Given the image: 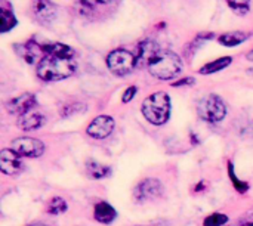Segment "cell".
<instances>
[{
    "label": "cell",
    "mask_w": 253,
    "mask_h": 226,
    "mask_svg": "<svg viewBox=\"0 0 253 226\" xmlns=\"http://www.w3.org/2000/svg\"><path fill=\"white\" fill-rule=\"evenodd\" d=\"M44 58L37 65V75L43 81H58L71 77L76 70L74 50L64 43H44Z\"/></svg>",
    "instance_id": "6da1fadb"
},
{
    "label": "cell",
    "mask_w": 253,
    "mask_h": 226,
    "mask_svg": "<svg viewBox=\"0 0 253 226\" xmlns=\"http://www.w3.org/2000/svg\"><path fill=\"white\" fill-rule=\"evenodd\" d=\"M170 108L172 105L169 95L166 92H156L144 101L141 113L145 117V120H148L151 124L162 126L169 120Z\"/></svg>",
    "instance_id": "7a4b0ae2"
},
{
    "label": "cell",
    "mask_w": 253,
    "mask_h": 226,
    "mask_svg": "<svg viewBox=\"0 0 253 226\" xmlns=\"http://www.w3.org/2000/svg\"><path fill=\"white\" fill-rule=\"evenodd\" d=\"M148 71L159 80H170L182 71V61L176 53L162 50L148 65Z\"/></svg>",
    "instance_id": "3957f363"
},
{
    "label": "cell",
    "mask_w": 253,
    "mask_h": 226,
    "mask_svg": "<svg viewBox=\"0 0 253 226\" xmlns=\"http://www.w3.org/2000/svg\"><path fill=\"white\" fill-rule=\"evenodd\" d=\"M197 113L200 118L209 123H219L227 115V105L218 95H208L197 105Z\"/></svg>",
    "instance_id": "277c9868"
},
{
    "label": "cell",
    "mask_w": 253,
    "mask_h": 226,
    "mask_svg": "<svg viewBox=\"0 0 253 226\" xmlns=\"http://www.w3.org/2000/svg\"><path fill=\"white\" fill-rule=\"evenodd\" d=\"M107 67L116 75H126L136 67V55L126 49L113 50L107 56Z\"/></svg>",
    "instance_id": "5b68a950"
},
{
    "label": "cell",
    "mask_w": 253,
    "mask_h": 226,
    "mask_svg": "<svg viewBox=\"0 0 253 226\" xmlns=\"http://www.w3.org/2000/svg\"><path fill=\"white\" fill-rule=\"evenodd\" d=\"M120 0H77V10L84 18H101L113 10Z\"/></svg>",
    "instance_id": "8992f818"
},
{
    "label": "cell",
    "mask_w": 253,
    "mask_h": 226,
    "mask_svg": "<svg viewBox=\"0 0 253 226\" xmlns=\"http://www.w3.org/2000/svg\"><path fill=\"white\" fill-rule=\"evenodd\" d=\"M12 150L21 157L36 158L44 152V144L36 138L24 136V138H16L15 141H12Z\"/></svg>",
    "instance_id": "52a82bcc"
},
{
    "label": "cell",
    "mask_w": 253,
    "mask_h": 226,
    "mask_svg": "<svg viewBox=\"0 0 253 226\" xmlns=\"http://www.w3.org/2000/svg\"><path fill=\"white\" fill-rule=\"evenodd\" d=\"M30 9L33 18L43 25L53 22L58 15V6L50 0H33Z\"/></svg>",
    "instance_id": "ba28073f"
},
{
    "label": "cell",
    "mask_w": 253,
    "mask_h": 226,
    "mask_svg": "<svg viewBox=\"0 0 253 226\" xmlns=\"http://www.w3.org/2000/svg\"><path fill=\"white\" fill-rule=\"evenodd\" d=\"M162 194H163V185L157 179H144L142 182L138 184V187L133 191V195L139 203L151 201L154 198H159Z\"/></svg>",
    "instance_id": "9c48e42d"
},
{
    "label": "cell",
    "mask_w": 253,
    "mask_h": 226,
    "mask_svg": "<svg viewBox=\"0 0 253 226\" xmlns=\"http://www.w3.org/2000/svg\"><path fill=\"white\" fill-rule=\"evenodd\" d=\"M114 130V120L110 115H98L96 118H93L90 121V124L87 126L86 132L89 136L95 138V139H105L107 136L111 135V132Z\"/></svg>",
    "instance_id": "30bf717a"
},
{
    "label": "cell",
    "mask_w": 253,
    "mask_h": 226,
    "mask_svg": "<svg viewBox=\"0 0 253 226\" xmlns=\"http://www.w3.org/2000/svg\"><path fill=\"white\" fill-rule=\"evenodd\" d=\"M37 104V98L36 95L33 93H24V95H19L13 99H10L7 104H6V108L10 114H15V115H25L28 113H31V110L36 107Z\"/></svg>",
    "instance_id": "8fae6325"
},
{
    "label": "cell",
    "mask_w": 253,
    "mask_h": 226,
    "mask_svg": "<svg viewBox=\"0 0 253 226\" xmlns=\"http://www.w3.org/2000/svg\"><path fill=\"white\" fill-rule=\"evenodd\" d=\"M24 169V163L21 160V155H18L13 150H3L0 152V170L7 175L13 176L21 173Z\"/></svg>",
    "instance_id": "7c38bea8"
},
{
    "label": "cell",
    "mask_w": 253,
    "mask_h": 226,
    "mask_svg": "<svg viewBox=\"0 0 253 226\" xmlns=\"http://www.w3.org/2000/svg\"><path fill=\"white\" fill-rule=\"evenodd\" d=\"M160 47L156 41L153 40H144L138 46V53H136V67H147L151 64V61L160 53Z\"/></svg>",
    "instance_id": "4fadbf2b"
},
{
    "label": "cell",
    "mask_w": 253,
    "mask_h": 226,
    "mask_svg": "<svg viewBox=\"0 0 253 226\" xmlns=\"http://www.w3.org/2000/svg\"><path fill=\"white\" fill-rule=\"evenodd\" d=\"M93 218L98 224L102 225H110L117 219V212L114 210V207L105 201H99L95 209H93Z\"/></svg>",
    "instance_id": "5bb4252c"
},
{
    "label": "cell",
    "mask_w": 253,
    "mask_h": 226,
    "mask_svg": "<svg viewBox=\"0 0 253 226\" xmlns=\"http://www.w3.org/2000/svg\"><path fill=\"white\" fill-rule=\"evenodd\" d=\"M44 123V117L40 113H28L22 117H19L18 120V127L21 130L30 132V130H37L43 126Z\"/></svg>",
    "instance_id": "9a60e30c"
},
{
    "label": "cell",
    "mask_w": 253,
    "mask_h": 226,
    "mask_svg": "<svg viewBox=\"0 0 253 226\" xmlns=\"http://www.w3.org/2000/svg\"><path fill=\"white\" fill-rule=\"evenodd\" d=\"M249 38V34L243 33V31H230V33H224L218 37V41L222 44V46H227V47H234V46H239L242 44L243 41H246Z\"/></svg>",
    "instance_id": "2e32d148"
},
{
    "label": "cell",
    "mask_w": 253,
    "mask_h": 226,
    "mask_svg": "<svg viewBox=\"0 0 253 226\" xmlns=\"http://www.w3.org/2000/svg\"><path fill=\"white\" fill-rule=\"evenodd\" d=\"M86 170H87V175L93 179H104V178H108L111 175V167L110 166H104L98 161H87L86 164Z\"/></svg>",
    "instance_id": "e0dca14e"
},
{
    "label": "cell",
    "mask_w": 253,
    "mask_h": 226,
    "mask_svg": "<svg viewBox=\"0 0 253 226\" xmlns=\"http://www.w3.org/2000/svg\"><path fill=\"white\" fill-rule=\"evenodd\" d=\"M0 13H1V21H0V33H7L10 31L15 25H16V18L12 12L10 7H7L4 3L0 7Z\"/></svg>",
    "instance_id": "ac0fdd59"
},
{
    "label": "cell",
    "mask_w": 253,
    "mask_h": 226,
    "mask_svg": "<svg viewBox=\"0 0 253 226\" xmlns=\"http://www.w3.org/2000/svg\"><path fill=\"white\" fill-rule=\"evenodd\" d=\"M231 62H233V59H231L230 56L218 58V59H215V61H212V62H209V64H206V65H203V67L200 68V74L208 75V74H213V73L222 71V70H224V68H227Z\"/></svg>",
    "instance_id": "d6986e66"
},
{
    "label": "cell",
    "mask_w": 253,
    "mask_h": 226,
    "mask_svg": "<svg viewBox=\"0 0 253 226\" xmlns=\"http://www.w3.org/2000/svg\"><path fill=\"white\" fill-rule=\"evenodd\" d=\"M67 209H68V206H67V203H65V200L62 197H53V198L49 200V203L46 206V213L58 216V215L65 213Z\"/></svg>",
    "instance_id": "ffe728a7"
},
{
    "label": "cell",
    "mask_w": 253,
    "mask_h": 226,
    "mask_svg": "<svg viewBox=\"0 0 253 226\" xmlns=\"http://www.w3.org/2000/svg\"><path fill=\"white\" fill-rule=\"evenodd\" d=\"M228 173H230V179H231V182H233L234 188L237 189V192H240V194H245V192L249 189V184H248V182H243V181H240V179L236 176L233 163H228Z\"/></svg>",
    "instance_id": "44dd1931"
},
{
    "label": "cell",
    "mask_w": 253,
    "mask_h": 226,
    "mask_svg": "<svg viewBox=\"0 0 253 226\" xmlns=\"http://www.w3.org/2000/svg\"><path fill=\"white\" fill-rule=\"evenodd\" d=\"M225 1L239 15H245L251 9V0H225Z\"/></svg>",
    "instance_id": "7402d4cb"
},
{
    "label": "cell",
    "mask_w": 253,
    "mask_h": 226,
    "mask_svg": "<svg viewBox=\"0 0 253 226\" xmlns=\"http://www.w3.org/2000/svg\"><path fill=\"white\" fill-rule=\"evenodd\" d=\"M228 222V216L224 213H213L208 216L203 222V226H224Z\"/></svg>",
    "instance_id": "603a6c76"
},
{
    "label": "cell",
    "mask_w": 253,
    "mask_h": 226,
    "mask_svg": "<svg viewBox=\"0 0 253 226\" xmlns=\"http://www.w3.org/2000/svg\"><path fill=\"white\" fill-rule=\"evenodd\" d=\"M136 92H138V87H136V86H130V87H127V89L125 90L123 96H122V102H123V104H127V102H130V101L135 98Z\"/></svg>",
    "instance_id": "cb8c5ba5"
},
{
    "label": "cell",
    "mask_w": 253,
    "mask_h": 226,
    "mask_svg": "<svg viewBox=\"0 0 253 226\" xmlns=\"http://www.w3.org/2000/svg\"><path fill=\"white\" fill-rule=\"evenodd\" d=\"M190 84H194V78H193V77H185V78H181V80L175 81L172 86H173V87H179V86H190Z\"/></svg>",
    "instance_id": "d4e9b609"
},
{
    "label": "cell",
    "mask_w": 253,
    "mask_h": 226,
    "mask_svg": "<svg viewBox=\"0 0 253 226\" xmlns=\"http://www.w3.org/2000/svg\"><path fill=\"white\" fill-rule=\"evenodd\" d=\"M239 226H253V213L252 215H248V216L240 222V225Z\"/></svg>",
    "instance_id": "484cf974"
},
{
    "label": "cell",
    "mask_w": 253,
    "mask_h": 226,
    "mask_svg": "<svg viewBox=\"0 0 253 226\" xmlns=\"http://www.w3.org/2000/svg\"><path fill=\"white\" fill-rule=\"evenodd\" d=\"M246 58H248L249 61H253V49L249 52V53H248V56H246Z\"/></svg>",
    "instance_id": "4316f807"
},
{
    "label": "cell",
    "mask_w": 253,
    "mask_h": 226,
    "mask_svg": "<svg viewBox=\"0 0 253 226\" xmlns=\"http://www.w3.org/2000/svg\"><path fill=\"white\" fill-rule=\"evenodd\" d=\"M28 226H44V225H28Z\"/></svg>",
    "instance_id": "83f0119b"
}]
</instances>
